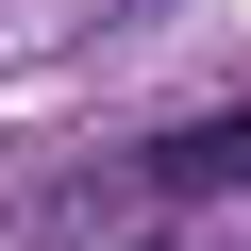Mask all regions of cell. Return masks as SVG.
<instances>
[{
    "instance_id": "cell-1",
    "label": "cell",
    "mask_w": 251,
    "mask_h": 251,
    "mask_svg": "<svg viewBox=\"0 0 251 251\" xmlns=\"http://www.w3.org/2000/svg\"><path fill=\"white\" fill-rule=\"evenodd\" d=\"M151 184H168V201H218V184H251V117H201V134H168V151H151Z\"/></svg>"
}]
</instances>
